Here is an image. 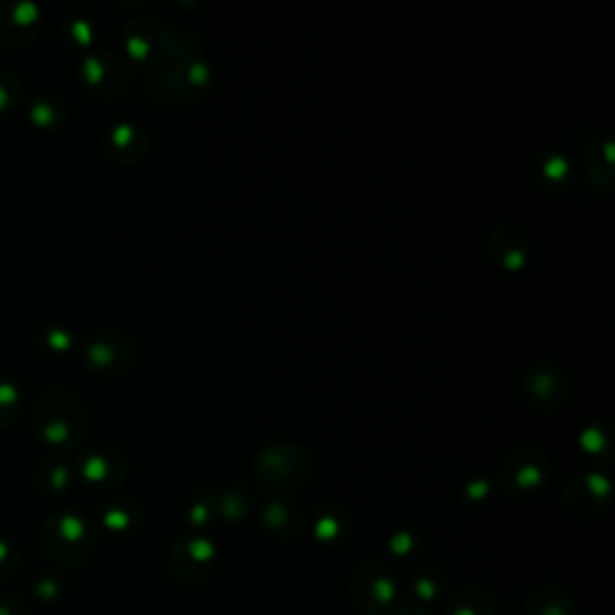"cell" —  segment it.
<instances>
[{"mask_svg":"<svg viewBox=\"0 0 615 615\" xmlns=\"http://www.w3.org/2000/svg\"><path fill=\"white\" fill-rule=\"evenodd\" d=\"M262 524L277 539H296L301 534L303 515L286 498H272L270 503L262 507Z\"/></svg>","mask_w":615,"mask_h":615,"instance_id":"13","label":"cell"},{"mask_svg":"<svg viewBox=\"0 0 615 615\" xmlns=\"http://www.w3.org/2000/svg\"><path fill=\"white\" fill-rule=\"evenodd\" d=\"M104 519L111 529H128V527H133V522L137 519V512L133 510V507H111Z\"/></svg>","mask_w":615,"mask_h":615,"instance_id":"23","label":"cell"},{"mask_svg":"<svg viewBox=\"0 0 615 615\" xmlns=\"http://www.w3.org/2000/svg\"><path fill=\"white\" fill-rule=\"evenodd\" d=\"M416 543H419V539H416L411 531H399V534H394L390 539V553L409 555L411 551H416Z\"/></svg>","mask_w":615,"mask_h":615,"instance_id":"24","label":"cell"},{"mask_svg":"<svg viewBox=\"0 0 615 615\" xmlns=\"http://www.w3.org/2000/svg\"><path fill=\"white\" fill-rule=\"evenodd\" d=\"M406 589H409L411 599H414L411 606H431V603L438 601L440 594H443V572H438L435 567H421V570L411 577Z\"/></svg>","mask_w":615,"mask_h":615,"instance_id":"19","label":"cell"},{"mask_svg":"<svg viewBox=\"0 0 615 615\" xmlns=\"http://www.w3.org/2000/svg\"><path fill=\"white\" fill-rule=\"evenodd\" d=\"M536 185L548 195H560L575 181V166L563 152H543L534 161Z\"/></svg>","mask_w":615,"mask_h":615,"instance_id":"11","label":"cell"},{"mask_svg":"<svg viewBox=\"0 0 615 615\" xmlns=\"http://www.w3.org/2000/svg\"><path fill=\"white\" fill-rule=\"evenodd\" d=\"M579 445L591 457L608 459L613 455V423L608 419L589 421L579 435Z\"/></svg>","mask_w":615,"mask_h":615,"instance_id":"17","label":"cell"},{"mask_svg":"<svg viewBox=\"0 0 615 615\" xmlns=\"http://www.w3.org/2000/svg\"><path fill=\"white\" fill-rule=\"evenodd\" d=\"M579 169L591 190L608 193L613 188V145L596 128H582L575 137Z\"/></svg>","mask_w":615,"mask_h":615,"instance_id":"7","label":"cell"},{"mask_svg":"<svg viewBox=\"0 0 615 615\" xmlns=\"http://www.w3.org/2000/svg\"><path fill=\"white\" fill-rule=\"evenodd\" d=\"M488 493H491V481H486V479H474L464 486V495H467L469 500H474V503L486 500Z\"/></svg>","mask_w":615,"mask_h":615,"instance_id":"25","label":"cell"},{"mask_svg":"<svg viewBox=\"0 0 615 615\" xmlns=\"http://www.w3.org/2000/svg\"><path fill=\"white\" fill-rule=\"evenodd\" d=\"M349 529V515L342 505H325L320 507L318 515L313 517V536L320 543L339 541Z\"/></svg>","mask_w":615,"mask_h":615,"instance_id":"16","label":"cell"},{"mask_svg":"<svg viewBox=\"0 0 615 615\" xmlns=\"http://www.w3.org/2000/svg\"><path fill=\"white\" fill-rule=\"evenodd\" d=\"M34 121H37V123L53 121V111L46 109V106H37V109H34Z\"/></svg>","mask_w":615,"mask_h":615,"instance_id":"26","label":"cell"},{"mask_svg":"<svg viewBox=\"0 0 615 615\" xmlns=\"http://www.w3.org/2000/svg\"><path fill=\"white\" fill-rule=\"evenodd\" d=\"M214 515H217V512H214V493L200 495V498H195L193 503H190L188 517L195 527H205Z\"/></svg>","mask_w":615,"mask_h":615,"instance_id":"22","label":"cell"},{"mask_svg":"<svg viewBox=\"0 0 615 615\" xmlns=\"http://www.w3.org/2000/svg\"><path fill=\"white\" fill-rule=\"evenodd\" d=\"M0 97H3V92H0Z\"/></svg>","mask_w":615,"mask_h":615,"instance_id":"28","label":"cell"},{"mask_svg":"<svg viewBox=\"0 0 615 615\" xmlns=\"http://www.w3.org/2000/svg\"><path fill=\"white\" fill-rule=\"evenodd\" d=\"M89 361L99 370H128L133 363L135 346L123 334H104L89 344Z\"/></svg>","mask_w":615,"mask_h":615,"instance_id":"12","label":"cell"},{"mask_svg":"<svg viewBox=\"0 0 615 615\" xmlns=\"http://www.w3.org/2000/svg\"><path fill=\"white\" fill-rule=\"evenodd\" d=\"M488 253H491L495 265L515 274L527 270L531 246L522 229L512 224H500L495 226L491 238H488Z\"/></svg>","mask_w":615,"mask_h":615,"instance_id":"10","label":"cell"},{"mask_svg":"<svg viewBox=\"0 0 615 615\" xmlns=\"http://www.w3.org/2000/svg\"><path fill=\"white\" fill-rule=\"evenodd\" d=\"M563 505L577 519L599 517L611 505V481L599 471L572 476L563 491Z\"/></svg>","mask_w":615,"mask_h":615,"instance_id":"9","label":"cell"},{"mask_svg":"<svg viewBox=\"0 0 615 615\" xmlns=\"http://www.w3.org/2000/svg\"><path fill=\"white\" fill-rule=\"evenodd\" d=\"M524 615H575V603L560 587H543L529 596Z\"/></svg>","mask_w":615,"mask_h":615,"instance_id":"14","label":"cell"},{"mask_svg":"<svg viewBox=\"0 0 615 615\" xmlns=\"http://www.w3.org/2000/svg\"><path fill=\"white\" fill-rule=\"evenodd\" d=\"M214 558H217V546L212 539L202 534L183 536L171 548V572L183 584L193 587V584L205 582L214 570Z\"/></svg>","mask_w":615,"mask_h":615,"instance_id":"8","label":"cell"},{"mask_svg":"<svg viewBox=\"0 0 615 615\" xmlns=\"http://www.w3.org/2000/svg\"><path fill=\"white\" fill-rule=\"evenodd\" d=\"M551 457L539 445H517L498 467V486L507 498L524 500L541 493L551 481Z\"/></svg>","mask_w":615,"mask_h":615,"instance_id":"3","label":"cell"},{"mask_svg":"<svg viewBox=\"0 0 615 615\" xmlns=\"http://www.w3.org/2000/svg\"><path fill=\"white\" fill-rule=\"evenodd\" d=\"M118 467L125 469L123 462H113L111 457L104 455H92L85 459V476L92 483H104V481H121L125 476V471H118Z\"/></svg>","mask_w":615,"mask_h":615,"instance_id":"21","label":"cell"},{"mask_svg":"<svg viewBox=\"0 0 615 615\" xmlns=\"http://www.w3.org/2000/svg\"><path fill=\"white\" fill-rule=\"evenodd\" d=\"M214 70L202 56L169 63L147 80L145 94L161 109H188L212 94Z\"/></svg>","mask_w":615,"mask_h":615,"instance_id":"1","label":"cell"},{"mask_svg":"<svg viewBox=\"0 0 615 615\" xmlns=\"http://www.w3.org/2000/svg\"><path fill=\"white\" fill-rule=\"evenodd\" d=\"M109 142H111L113 152H116L118 157H125L128 161L140 159L142 154L147 152V147H149L147 135L142 133L140 128H135L133 123L116 125V128L111 130Z\"/></svg>","mask_w":615,"mask_h":615,"instance_id":"18","label":"cell"},{"mask_svg":"<svg viewBox=\"0 0 615 615\" xmlns=\"http://www.w3.org/2000/svg\"><path fill=\"white\" fill-rule=\"evenodd\" d=\"M248 510H250V500L246 498V493L238 491V488L214 493V512H217L222 519H226V522H241V519L248 515Z\"/></svg>","mask_w":615,"mask_h":615,"instance_id":"20","label":"cell"},{"mask_svg":"<svg viewBox=\"0 0 615 615\" xmlns=\"http://www.w3.org/2000/svg\"><path fill=\"white\" fill-rule=\"evenodd\" d=\"M181 41L183 39L178 37L176 27L159 20H140L130 29L128 37H125L130 56L142 65H147V68H154V73L166 68L169 63L200 56V51L188 49Z\"/></svg>","mask_w":615,"mask_h":615,"instance_id":"4","label":"cell"},{"mask_svg":"<svg viewBox=\"0 0 615 615\" xmlns=\"http://www.w3.org/2000/svg\"><path fill=\"white\" fill-rule=\"evenodd\" d=\"M351 596L366 615H397L404 594L378 563H363L351 575Z\"/></svg>","mask_w":615,"mask_h":615,"instance_id":"5","label":"cell"},{"mask_svg":"<svg viewBox=\"0 0 615 615\" xmlns=\"http://www.w3.org/2000/svg\"><path fill=\"white\" fill-rule=\"evenodd\" d=\"M524 402L543 416L560 414L570 402V382L553 363H534L522 373L519 382Z\"/></svg>","mask_w":615,"mask_h":615,"instance_id":"6","label":"cell"},{"mask_svg":"<svg viewBox=\"0 0 615 615\" xmlns=\"http://www.w3.org/2000/svg\"><path fill=\"white\" fill-rule=\"evenodd\" d=\"M255 476L277 498L298 493L313 481L315 457L301 443H270L255 457Z\"/></svg>","mask_w":615,"mask_h":615,"instance_id":"2","label":"cell"},{"mask_svg":"<svg viewBox=\"0 0 615 615\" xmlns=\"http://www.w3.org/2000/svg\"><path fill=\"white\" fill-rule=\"evenodd\" d=\"M397 615H433V613H428L426 608H419V606H402L397 611Z\"/></svg>","mask_w":615,"mask_h":615,"instance_id":"27","label":"cell"},{"mask_svg":"<svg viewBox=\"0 0 615 615\" xmlns=\"http://www.w3.org/2000/svg\"><path fill=\"white\" fill-rule=\"evenodd\" d=\"M493 596L481 587L459 589L447 601V615H493Z\"/></svg>","mask_w":615,"mask_h":615,"instance_id":"15","label":"cell"}]
</instances>
